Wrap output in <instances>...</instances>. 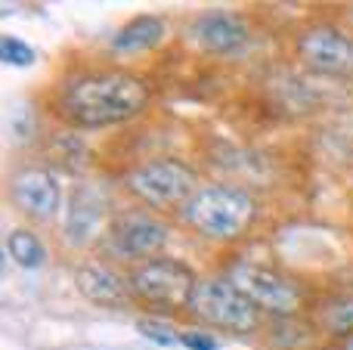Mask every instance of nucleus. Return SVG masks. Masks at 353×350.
<instances>
[{"mask_svg":"<svg viewBox=\"0 0 353 350\" xmlns=\"http://www.w3.org/2000/svg\"><path fill=\"white\" fill-rule=\"evenodd\" d=\"M152 87L130 68L90 65L62 78L53 96V109L68 127L99 130L134 121L149 109Z\"/></svg>","mask_w":353,"mask_h":350,"instance_id":"1","label":"nucleus"},{"mask_svg":"<svg viewBox=\"0 0 353 350\" xmlns=\"http://www.w3.org/2000/svg\"><path fill=\"white\" fill-rule=\"evenodd\" d=\"M257 217H261V202L254 192L232 183H205L180 211V220L192 233L217 245L245 239L254 229Z\"/></svg>","mask_w":353,"mask_h":350,"instance_id":"2","label":"nucleus"},{"mask_svg":"<svg viewBox=\"0 0 353 350\" xmlns=\"http://www.w3.org/2000/svg\"><path fill=\"white\" fill-rule=\"evenodd\" d=\"M128 285L137 307L149 310L155 316H174L186 313L199 276L186 260L161 254V258L128 267Z\"/></svg>","mask_w":353,"mask_h":350,"instance_id":"3","label":"nucleus"},{"mask_svg":"<svg viewBox=\"0 0 353 350\" xmlns=\"http://www.w3.org/2000/svg\"><path fill=\"white\" fill-rule=\"evenodd\" d=\"M124 189L137 198L146 211H176L180 214L186 202L201 189V177L189 161L174 155H159L134 165L124 174Z\"/></svg>","mask_w":353,"mask_h":350,"instance_id":"4","label":"nucleus"},{"mask_svg":"<svg viewBox=\"0 0 353 350\" xmlns=\"http://www.w3.org/2000/svg\"><path fill=\"white\" fill-rule=\"evenodd\" d=\"M186 316L199 326L217 329L230 335H251L261 329L263 313L230 282L226 276H205L199 279L192 291V301L186 307Z\"/></svg>","mask_w":353,"mask_h":350,"instance_id":"5","label":"nucleus"},{"mask_svg":"<svg viewBox=\"0 0 353 350\" xmlns=\"http://www.w3.org/2000/svg\"><path fill=\"white\" fill-rule=\"evenodd\" d=\"M263 316L273 320H292L304 307V289L301 282H294L292 276H285L282 270L267 264H254V260H236L226 267L223 273Z\"/></svg>","mask_w":353,"mask_h":350,"instance_id":"6","label":"nucleus"},{"mask_svg":"<svg viewBox=\"0 0 353 350\" xmlns=\"http://www.w3.org/2000/svg\"><path fill=\"white\" fill-rule=\"evenodd\" d=\"M168 239H171V223L161 220L155 211H146V208L115 214L109 223V233H105L109 254L118 260H128L130 267L161 258Z\"/></svg>","mask_w":353,"mask_h":350,"instance_id":"7","label":"nucleus"},{"mask_svg":"<svg viewBox=\"0 0 353 350\" xmlns=\"http://www.w3.org/2000/svg\"><path fill=\"white\" fill-rule=\"evenodd\" d=\"M294 56L316 74L353 78V31L332 22L307 25L294 37Z\"/></svg>","mask_w":353,"mask_h":350,"instance_id":"8","label":"nucleus"},{"mask_svg":"<svg viewBox=\"0 0 353 350\" xmlns=\"http://www.w3.org/2000/svg\"><path fill=\"white\" fill-rule=\"evenodd\" d=\"M6 198L22 217L34 223H50L62 208L59 174L43 165H25L6 180Z\"/></svg>","mask_w":353,"mask_h":350,"instance_id":"9","label":"nucleus"},{"mask_svg":"<svg viewBox=\"0 0 353 350\" xmlns=\"http://www.w3.org/2000/svg\"><path fill=\"white\" fill-rule=\"evenodd\" d=\"M112 208H109V196L103 186L93 183H78L68 198L65 208V223H62V236L72 248H87L109 233L112 223Z\"/></svg>","mask_w":353,"mask_h":350,"instance_id":"10","label":"nucleus"},{"mask_svg":"<svg viewBox=\"0 0 353 350\" xmlns=\"http://www.w3.org/2000/svg\"><path fill=\"white\" fill-rule=\"evenodd\" d=\"M189 34L201 50L214 56H239L251 43V25L245 16L230 10H208L192 19Z\"/></svg>","mask_w":353,"mask_h":350,"instance_id":"11","label":"nucleus"},{"mask_svg":"<svg viewBox=\"0 0 353 350\" xmlns=\"http://www.w3.org/2000/svg\"><path fill=\"white\" fill-rule=\"evenodd\" d=\"M74 289L81 291V298L97 307L105 310H121L130 307L134 298H130V285H128V273L115 270L112 264H99V260H90V264H81L74 270Z\"/></svg>","mask_w":353,"mask_h":350,"instance_id":"12","label":"nucleus"},{"mask_svg":"<svg viewBox=\"0 0 353 350\" xmlns=\"http://www.w3.org/2000/svg\"><path fill=\"white\" fill-rule=\"evenodd\" d=\"M168 34V25L161 16H134L130 22H124L121 28L112 34V50L115 53H146L155 50Z\"/></svg>","mask_w":353,"mask_h":350,"instance_id":"13","label":"nucleus"},{"mask_svg":"<svg viewBox=\"0 0 353 350\" xmlns=\"http://www.w3.org/2000/svg\"><path fill=\"white\" fill-rule=\"evenodd\" d=\"M6 254L12 258V264H19L22 270H37V267L47 264V248L37 239V233L25 227H16L6 236Z\"/></svg>","mask_w":353,"mask_h":350,"instance_id":"14","label":"nucleus"},{"mask_svg":"<svg viewBox=\"0 0 353 350\" xmlns=\"http://www.w3.org/2000/svg\"><path fill=\"white\" fill-rule=\"evenodd\" d=\"M319 326L329 335H350L353 329V298H329L325 307L319 310Z\"/></svg>","mask_w":353,"mask_h":350,"instance_id":"15","label":"nucleus"},{"mask_svg":"<svg viewBox=\"0 0 353 350\" xmlns=\"http://www.w3.org/2000/svg\"><path fill=\"white\" fill-rule=\"evenodd\" d=\"M0 59L6 62V65H16V68H28L37 62V53L31 43L19 41V37L12 34H3L0 37Z\"/></svg>","mask_w":353,"mask_h":350,"instance_id":"16","label":"nucleus"},{"mask_svg":"<svg viewBox=\"0 0 353 350\" xmlns=\"http://www.w3.org/2000/svg\"><path fill=\"white\" fill-rule=\"evenodd\" d=\"M137 329H140L149 341H155V344H165V347L180 344V335H176L171 326H165L161 320H140L137 322Z\"/></svg>","mask_w":353,"mask_h":350,"instance_id":"17","label":"nucleus"},{"mask_svg":"<svg viewBox=\"0 0 353 350\" xmlns=\"http://www.w3.org/2000/svg\"><path fill=\"white\" fill-rule=\"evenodd\" d=\"M180 344L183 347H189V350H217L220 344H217V338H214L211 332H183L180 335Z\"/></svg>","mask_w":353,"mask_h":350,"instance_id":"18","label":"nucleus"}]
</instances>
